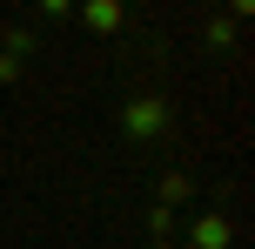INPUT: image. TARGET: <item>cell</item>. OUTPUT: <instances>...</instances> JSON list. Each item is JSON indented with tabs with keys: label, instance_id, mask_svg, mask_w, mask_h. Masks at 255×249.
<instances>
[{
	"label": "cell",
	"instance_id": "cell-2",
	"mask_svg": "<svg viewBox=\"0 0 255 249\" xmlns=\"http://www.w3.org/2000/svg\"><path fill=\"white\" fill-rule=\"evenodd\" d=\"M235 216L222 209V202H208V209H188L181 216V236H175V249H235Z\"/></svg>",
	"mask_w": 255,
	"mask_h": 249
},
{
	"label": "cell",
	"instance_id": "cell-4",
	"mask_svg": "<svg viewBox=\"0 0 255 249\" xmlns=\"http://www.w3.org/2000/svg\"><path fill=\"white\" fill-rule=\"evenodd\" d=\"M249 20H255V7H249V0H229L222 13H208V20H202L208 54H235V47H242V27H249Z\"/></svg>",
	"mask_w": 255,
	"mask_h": 249
},
{
	"label": "cell",
	"instance_id": "cell-10",
	"mask_svg": "<svg viewBox=\"0 0 255 249\" xmlns=\"http://www.w3.org/2000/svg\"><path fill=\"white\" fill-rule=\"evenodd\" d=\"M141 249H175V243H141Z\"/></svg>",
	"mask_w": 255,
	"mask_h": 249
},
{
	"label": "cell",
	"instance_id": "cell-9",
	"mask_svg": "<svg viewBox=\"0 0 255 249\" xmlns=\"http://www.w3.org/2000/svg\"><path fill=\"white\" fill-rule=\"evenodd\" d=\"M27 81V61H13V54H0V88H20Z\"/></svg>",
	"mask_w": 255,
	"mask_h": 249
},
{
	"label": "cell",
	"instance_id": "cell-8",
	"mask_svg": "<svg viewBox=\"0 0 255 249\" xmlns=\"http://www.w3.org/2000/svg\"><path fill=\"white\" fill-rule=\"evenodd\" d=\"M141 223H148V243H175V236H181V216L154 209V202H148V216H141Z\"/></svg>",
	"mask_w": 255,
	"mask_h": 249
},
{
	"label": "cell",
	"instance_id": "cell-6",
	"mask_svg": "<svg viewBox=\"0 0 255 249\" xmlns=\"http://www.w3.org/2000/svg\"><path fill=\"white\" fill-rule=\"evenodd\" d=\"M0 54H13V61H27V67H34V54H40V34H34L27 20H7V27H0Z\"/></svg>",
	"mask_w": 255,
	"mask_h": 249
},
{
	"label": "cell",
	"instance_id": "cell-3",
	"mask_svg": "<svg viewBox=\"0 0 255 249\" xmlns=\"http://www.w3.org/2000/svg\"><path fill=\"white\" fill-rule=\"evenodd\" d=\"M195 196H202V182H195L188 169H154V182H148V202L168 209V216H188Z\"/></svg>",
	"mask_w": 255,
	"mask_h": 249
},
{
	"label": "cell",
	"instance_id": "cell-5",
	"mask_svg": "<svg viewBox=\"0 0 255 249\" xmlns=\"http://www.w3.org/2000/svg\"><path fill=\"white\" fill-rule=\"evenodd\" d=\"M74 27H88L94 40H115V34H128V7H121V0H81Z\"/></svg>",
	"mask_w": 255,
	"mask_h": 249
},
{
	"label": "cell",
	"instance_id": "cell-7",
	"mask_svg": "<svg viewBox=\"0 0 255 249\" xmlns=\"http://www.w3.org/2000/svg\"><path fill=\"white\" fill-rule=\"evenodd\" d=\"M27 27L47 34V27H74V0H34L27 7Z\"/></svg>",
	"mask_w": 255,
	"mask_h": 249
},
{
	"label": "cell",
	"instance_id": "cell-1",
	"mask_svg": "<svg viewBox=\"0 0 255 249\" xmlns=\"http://www.w3.org/2000/svg\"><path fill=\"white\" fill-rule=\"evenodd\" d=\"M108 121H115L121 148H134V155H154V148L175 135L181 108H175V94H168V88H128L121 101L108 108Z\"/></svg>",
	"mask_w": 255,
	"mask_h": 249
}]
</instances>
